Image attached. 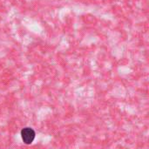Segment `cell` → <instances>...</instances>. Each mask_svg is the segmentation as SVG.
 <instances>
[{
	"label": "cell",
	"instance_id": "6da1fadb",
	"mask_svg": "<svg viewBox=\"0 0 149 149\" xmlns=\"http://www.w3.org/2000/svg\"><path fill=\"white\" fill-rule=\"evenodd\" d=\"M35 135H36L35 131L31 127H25V128L22 129V131H21L22 140L26 145H30L33 142V141L35 139Z\"/></svg>",
	"mask_w": 149,
	"mask_h": 149
}]
</instances>
